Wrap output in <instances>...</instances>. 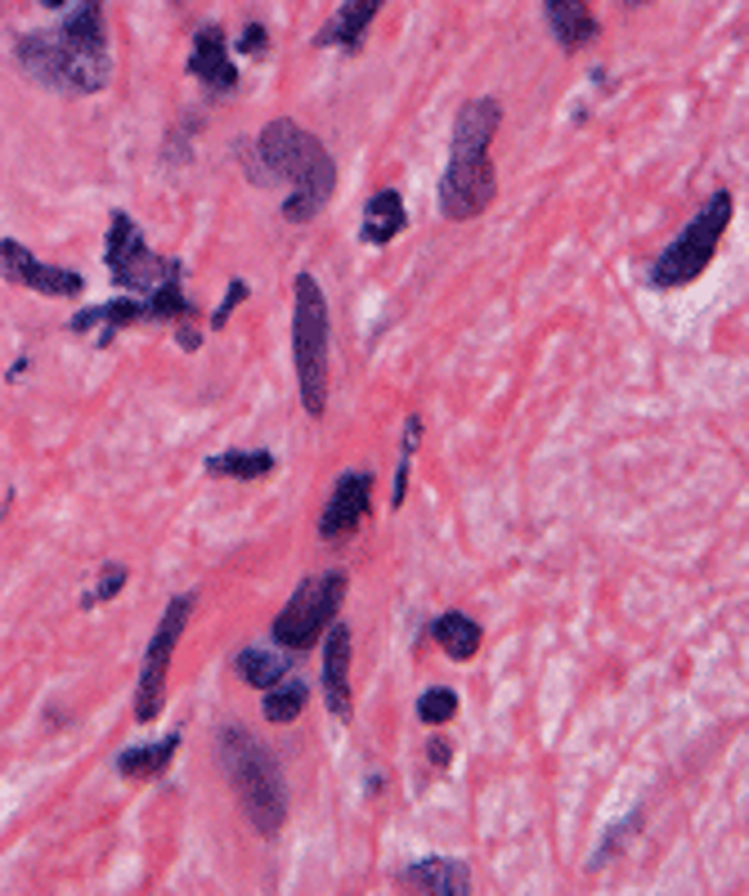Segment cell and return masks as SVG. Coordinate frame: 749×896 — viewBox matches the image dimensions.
Masks as SVG:
<instances>
[{"label":"cell","instance_id":"cell-24","mask_svg":"<svg viewBox=\"0 0 749 896\" xmlns=\"http://www.w3.org/2000/svg\"><path fill=\"white\" fill-rule=\"evenodd\" d=\"M274 471V454H221V458H211L206 462V476H216V480H261V476H270Z\"/></svg>","mask_w":749,"mask_h":896},{"label":"cell","instance_id":"cell-12","mask_svg":"<svg viewBox=\"0 0 749 896\" xmlns=\"http://www.w3.org/2000/svg\"><path fill=\"white\" fill-rule=\"evenodd\" d=\"M324 700L328 713L351 722L355 700H351V628L346 623H328V641H324Z\"/></svg>","mask_w":749,"mask_h":896},{"label":"cell","instance_id":"cell-19","mask_svg":"<svg viewBox=\"0 0 749 896\" xmlns=\"http://www.w3.org/2000/svg\"><path fill=\"white\" fill-rule=\"evenodd\" d=\"M382 6H386V0H346V6L337 10V19H333L324 32H318L314 41H318V45H346V50H355Z\"/></svg>","mask_w":749,"mask_h":896},{"label":"cell","instance_id":"cell-22","mask_svg":"<svg viewBox=\"0 0 749 896\" xmlns=\"http://www.w3.org/2000/svg\"><path fill=\"white\" fill-rule=\"evenodd\" d=\"M131 323H144V301L135 296H122V301H109V305H90L72 318V332H94V327H131Z\"/></svg>","mask_w":749,"mask_h":896},{"label":"cell","instance_id":"cell-5","mask_svg":"<svg viewBox=\"0 0 749 896\" xmlns=\"http://www.w3.org/2000/svg\"><path fill=\"white\" fill-rule=\"evenodd\" d=\"M727 224H731V193L718 189V193L696 211V220L687 224V230L656 256V265H651V287H656V292H674V287L696 283V278L709 269V261H713V252H718V243H722V234H727Z\"/></svg>","mask_w":749,"mask_h":896},{"label":"cell","instance_id":"cell-7","mask_svg":"<svg viewBox=\"0 0 749 896\" xmlns=\"http://www.w3.org/2000/svg\"><path fill=\"white\" fill-rule=\"evenodd\" d=\"M342 601H346V574H342V570H328V574L305 579V583L292 592V601L279 610L274 628H270L274 645H283V650H310L318 637L328 632V623L337 619Z\"/></svg>","mask_w":749,"mask_h":896},{"label":"cell","instance_id":"cell-33","mask_svg":"<svg viewBox=\"0 0 749 896\" xmlns=\"http://www.w3.org/2000/svg\"><path fill=\"white\" fill-rule=\"evenodd\" d=\"M41 6H45V10H63V6H68V0H41Z\"/></svg>","mask_w":749,"mask_h":896},{"label":"cell","instance_id":"cell-29","mask_svg":"<svg viewBox=\"0 0 749 896\" xmlns=\"http://www.w3.org/2000/svg\"><path fill=\"white\" fill-rule=\"evenodd\" d=\"M632 829H637V816H632V821H619V825L610 829V838H606V843L593 852V865H601V861H606V856H610V852H615V847H619V843H624Z\"/></svg>","mask_w":749,"mask_h":896},{"label":"cell","instance_id":"cell-4","mask_svg":"<svg viewBox=\"0 0 749 896\" xmlns=\"http://www.w3.org/2000/svg\"><path fill=\"white\" fill-rule=\"evenodd\" d=\"M292 355L301 381V408L324 417L328 408V301L310 274L296 278V318H292Z\"/></svg>","mask_w":749,"mask_h":896},{"label":"cell","instance_id":"cell-13","mask_svg":"<svg viewBox=\"0 0 749 896\" xmlns=\"http://www.w3.org/2000/svg\"><path fill=\"white\" fill-rule=\"evenodd\" d=\"M189 72H193L202 85H211L216 94H225V90L239 85V68H234V59H230V41H225L221 28H202V32L193 37V63H189Z\"/></svg>","mask_w":749,"mask_h":896},{"label":"cell","instance_id":"cell-21","mask_svg":"<svg viewBox=\"0 0 749 896\" xmlns=\"http://www.w3.org/2000/svg\"><path fill=\"white\" fill-rule=\"evenodd\" d=\"M175 749H180V735H166V740H158V744L126 749V753L118 757V771L131 775V780H153V775H162V771L171 766Z\"/></svg>","mask_w":749,"mask_h":896},{"label":"cell","instance_id":"cell-20","mask_svg":"<svg viewBox=\"0 0 749 896\" xmlns=\"http://www.w3.org/2000/svg\"><path fill=\"white\" fill-rule=\"evenodd\" d=\"M432 637H436V645H441L449 659H458V663H467V659L480 650V623L467 619V614H458V610L441 614V619L432 623Z\"/></svg>","mask_w":749,"mask_h":896},{"label":"cell","instance_id":"cell-10","mask_svg":"<svg viewBox=\"0 0 749 896\" xmlns=\"http://www.w3.org/2000/svg\"><path fill=\"white\" fill-rule=\"evenodd\" d=\"M0 269H6L10 283H23L41 296H77L85 287V278L77 269H59V265H41L28 247H19L14 238L0 243Z\"/></svg>","mask_w":749,"mask_h":896},{"label":"cell","instance_id":"cell-15","mask_svg":"<svg viewBox=\"0 0 749 896\" xmlns=\"http://www.w3.org/2000/svg\"><path fill=\"white\" fill-rule=\"evenodd\" d=\"M180 274H184V265L166 261V274L153 283V292L144 301V318H153V323H193L198 318V305L184 296Z\"/></svg>","mask_w":749,"mask_h":896},{"label":"cell","instance_id":"cell-9","mask_svg":"<svg viewBox=\"0 0 749 896\" xmlns=\"http://www.w3.org/2000/svg\"><path fill=\"white\" fill-rule=\"evenodd\" d=\"M103 265H109L113 283L122 292H153V283L166 274V261L149 252L144 234L135 230V220L126 211H113V224H109V252H103Z\"/></svg>","mask_w":749,"mask_h":896},{"label":"cell","instance_id":"cell-3","mask_svg":"<svg viewBox=\"0 0 749 896\" xmlns=\"http://www.w3.org/2000/svg\"><path fill=\"white\" fill-rule=\"evenodd\" d=\"M221 762L225 775L239 794L243 816L256 825V834H279L287 821V790H283V771L274 762V753L243 726H225L221 731Z\"/></svg>","mask_w":749,"mask_h":896},{"label":"cell","instance_id":"cell-27","mask_svg":"<svg viewBox=\"0 0 749 896\" xmlns=\"http://www.w3.org/2000/svg\"><path fill=\"white\" fill-rule=\"evenodd\" d=\"M126 566H103V574H99V583H94V592H85V605H99V601H113L122 588H126Z\"/></svg>","mask_w":749,"mask_h":896},{"label":"cell","instance_id":"cell-26","mask_svg":"<svg viewBox=\"0 0 749 896\" xmlns=\"http://www.w3.org/2000/svg\"><path fill=\"white\" fill-rule=\"evenodd\" d=\"M417 717H422L426 726H445V722H454V717H458V695L445 691V686L422 691V700H417Z\"/></svg>","mask_w":749,"mask_h":896},{"label":"cell","instance_id":"cell-1","mask_svg":"<svg viewBox=\"0 0 749 896\" xmlns=\"http://www.w3.org/2000/svg\"><path fill=\"white\" fill-rule=\"evenodd\" d=\"M503 108L498 99H472L454 122V149L449 171L441 180V211L449 220H476L494 202V162L489 144L498 135Z\"/></svg>","mask_w":749,"mask_h":896},{"label":"cell","instance_id":"cell-11","mask_svg":"<svg viewBox=\"0 0 749 896\" xmlns=\"http://www.w3.org/2000/svg\"><path fill=\"white\" fill-rule=\"evenodd\" d=\"M373 507V476L368 471H351L333 485V498L324 507V516H318V538H346L360 529V520L368 516Z\"/></svg>","mask_w":749,"mask_h":896},{"label":"cell","instance_id":"cell-14","mask_svg":"<svg viewBox=\"0 0 749 896\" xmlns=\"http://www.w3.org/2000/svg\"><path fill=\"white\" fill-rule=\"evenodd\" d=\"M399 883L417 887V892H432V896H467L472 892V869L454 856H426L417 865H408L399 874Z\"/></svg>","mask_w":749,"mask_h":896},{"label":"cell","instance_id":"cell-8","mask_svg":"<svg viewBox=\"0 0 749 896\" xmlns=\"http://www.w3.org/2000/svg\"><path fill=\"white\" fill-rule=\"evenodd\" d=\"M189 614H193V597H175L144 650V672H140V691H135V722H153L162 713V700H166V672H171V659H175V645L189 628Z\"/></svg>","mask_w":749,"mask_h":896},{"label":"cell","instance_id":"cell-16","mask_svg":"<svg viewBox=\"0 0 749 896\" xmlns=\"http://www.w3.org/2000/svg\"><path fill=\"white\" fill-rule=\"evenodd\" d=\"M54 37L77 54H109V41H103V0H77V10L63 19Z\"/></svg>","mask_w":749,"mask_h":896},{"label":"cell","instance_id":"cell-6","mask_svg":"<svg viewBox=\"0 0 749 896\" xmlns=\"http://www.w3.org/2000/svg\"><path fill=\"white\" fill-rule=\"evenodd\" d=\"M14 59L32 81H41L50 90H68V94H94L109 85V72H113L109 54H77L54 32H28L14 45Z\"/></svg>","mask_w":749,"mask_h":896},{"label":"cell","instance_id":"cell-23","mask_svg":"<svg viewBox=\"0 0 749 896\" xmlns=\"http://www.w3.org/2000/svg\"><path fill=\"white\" fill-rule=\"evenodd\" d=\"M234 668H239V678H243L252 691H270L274 682H283V678H287V663H283L274 650H261V645L243 650V654L234 659Z\"/></svg>","mask_w":749,"mask_h":896},{"label":"cell","instance_id":"cell-31","mask_svg":"<svg viewBox=\"0 0 749 896\" xmlns=\"http://www.w3.org/2000/svg\"><path fill=\"white\" fill-rule=\"evenodd\" d=\"M432 762H436V766L449 762V744H445V740H432Z\"/></svg>","mask_w":749,"mask_h":896},{"label":"cell","instance_id":"cell-32","mask_svg":"<svg viewBox=\"0 0 749 896\" xmlns=\"http://www.w3.org/2000/svg\"><path fill=\"white\" fill-rule=\"evenodd\" d=\"M198 342H202V336H198L193 327H180V346H184V350H198Z\"/></svg>","mask_w":749,"mask_h":896},{"label":"cell","instance_id":"cell-2","mask_svg":"<svg viewBox=\"0 0 749 896\" xmlns=\"http://www.w3.org/2000/svg\"><path fill=\"white\" fill-rule=\"evenodd\" d=\"M256 153H261V166L279 180L292 184V197L283 202V215L292 224H305L324 211V202L333 197L337 189V162L328 157V149L318 144L314 135H305L296 122L279 118L261 131L256 140Z\"/></svg>","mask_w":749,"mask_h":896},{"label":"cell","instance_id":"cell-17","mask_svg":"<svg viewBox=\"0 0 749 896\" xmlns=\"http://www.w3.org/2000/svg\"><path fill=\"white\" fill-rule=\"evenodd\" d=\"M404 224H408V215H404V197H399L395 189H382V193H373V197H368V211H364V230H360V238H364L368 247H386L391 238H399V234H404Z\"/></svg>","mask_w":749,"mask_h":896},{"label":"cell","instance_id":"cell-18","mask_svg":"<svg viewBox=\"0 0 749 896\" xmlns=\"http://www.w3.org/2000/svg\"><path fill=\"white\" fill-rule=\"evenodd\" d=\"M548 10V28L566 50H579L597 37V19L588 10V0H544Z\"/></svg>","mask_w":749,"mask_h":896},{"label":"cell","instance_id":"cell-30","mask_svg":"<svg viewBox=\"0 0 749 896\" xmlns=\"http://www.w3.org/2000/svg\"><path fill=\"white\" fill-rule=\"evenodd\" d=\"M239 50H247V54H261V50H265V28H261V23H252V28L243 32Z\"/></svg>","mask_w":749,"mask_h":896},{"label":"cell","instance_id":"cell-28","mask_svg":"<svg viewBox=\"0 0 749 896\" xmlns=\"http://www.w3.org/2000/svg\"><path fill=\"white\" fill-rule=\"evenodd\" d=\"M247 292H252V287H247L243 278H234V283H230V292H225V301L216 305V314H211V327H225V323H230V314H234V305H243V301H247Z\"/></svg>","mask_w":749,"mask_h":896},{"label":"cell","instance_id":"cell-25","mask_svg":"<svg viewBox=\"0 0 749 896\" xmlns=\"http://www.w3.org/2000/svg\"><path fill=\"white\" fill-rule=\"evenodd\" d=\"M305 682H296V678H283V682H274L270 691H265V717L270 722H279V726H287V722H296L301 717V709H305Z\"/></svg>","mask_w":749,"mask_h":896}]
</instances>
